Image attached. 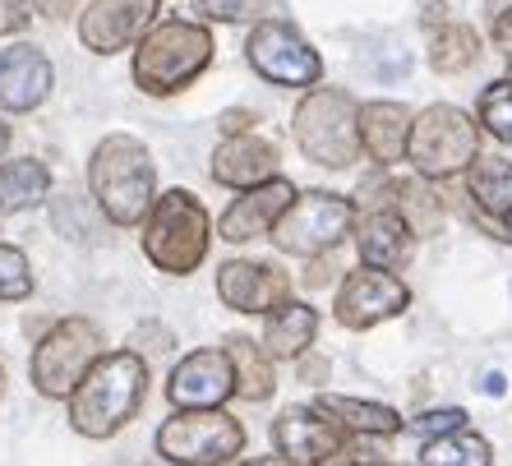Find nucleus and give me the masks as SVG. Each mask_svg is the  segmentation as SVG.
Here are the masks:
<instances>
[{"label":"nucleus","instance_id":"f03ea898","mask_svg":"<svg viewBox=\"0 0 512 466\" xmlns=\"http://www.w3.org/2000/svg\"><path fill=\"white\" fill-rule=\"evenodd\" d=\"M88 185H93V199L107 222L134 227V222L148 217V208L157 199V167L134 134H107L93 148Z\"/></svg>","mask_w":512,"mask_h":466},{"label":"nucleus","instance_id":"6e6552de","mask_svg":"<svg viewBox=\"0 0 512 466\" xmlns=\"http://www.w3.org/2000/svg\"><path fill=\"white\" fill-rule=\"evenodd\" d=\"M245 448V430L227 411H176L157 430V453L176 466H222Z\"/></svg>","mask_w":512,"mask_h":466},{"label":"nucleus","instance_id":"dca6fc26","mask_svg":"<svg viewBox=\"0 0 512 466\" xmlns=\"http://www.w3.org/2000/svg\"><path fill=\"white\" fill-rule=\"evenodd\" d=\"M291 204H296V185H291V180H282V176L263 180V185L245 190L236 204L222 213V222H217V236L231 240V245L259 240V236H268V231L282 222V213Z\"/></svg>","mask_w":512,"mask_h":466},{"label":"nucleus","instance_id":"a19ab883","mask_svg":"<svg viewBox=\"0 0 512 466\" xmlns=\"http://www.w3.org/2000/svg\"><path fill=\"white\" fill-rule=\"evenodd\" d=\"M245 466H291L286 457H254V462H245Z\"/></svg>","mask_w":512,"mask_h":466},{"label":"nucleus","instance_id":"4be33fe9","mask_svg":"<svg viewBox=\"0 0 512 466\" xmlns=\"http://www.w3.org/2000/svg\"><path fill=\"white\" fill-rule=\"evenodd\" d=\"M51 194V171L37 157L0 162V213H28Z\"/></svg>","mask_w":512,"mask_h":466},{"label":"nucleus","instance_id":"a878e982","mask_svg":"<svg viewBox=\"0 0 512 466\" xmlns=\"http://www.w3.org/2000/svg\"><path fill=\"white\" fill-rule=\"evenodd\" d=\"M466 190H471V199L480 204L485 217H512V162H503V157L480 162L476 157V167L466 176Z\"/></svg>","mask_w":512,"mask_h":466},{"label":"nucleus","instance_id":"bb28decb","mask_svg":"<svg viewBox=\"0 0 512 466\" xmlns=\"http://www.w3.org/2000/svg\"><path fill=\"white\" fill-rule=\"evenodd\" d=\"M480 56V37L476 28H466V24H448L434 33V42H429V65L439 74H462L466 65H476Z\"/></svg>","mask_w":512,"mask_h":466},{"label":"nucleus","instance_id":"f3484780","mask_svg":"<svg viewBox=\"0 0 512 466\" xmlns=\"http://www.w3.org/2000/svg\"><path fill=\"white\" fill-rule=\"evenodd\" d=\"M273 443L286 462L300 466H328L346 448L337 420H319V411L310 407H286L273 420Z\"/></svg>","mask_w":512,"mask_h":466},{"label":"nucleus","instance_id":"9d476101","mask_svg":"<svg viewBox=\"0 0 512 466\" xmlns=\"http://www.w3.org/2000/svg\"><path fill=\"white\" fill-rule=\"evenodd\" d=\"M245 56H250L254 74H263V79L277 88H314L323 79L319 51L291 24H282V19H259V24L250 28Z\"/></svg>","mask_w":512,"mask_h":466},{"label":"nucleus","instance_id":"2eb2a0df","mask_svg":"<svg viewBox=\"0 0 512 466\" xmlns=\"http://www.w3.org/2000/svg\"><path fill=\"white\" fill-rule=\"evenodd\" d=\"M56 88V70L42 47L33 42H10L0 51V107L24 116V111H37Z\"/></svg>","mask_w":512,"mask_h":466},{"label":"nucleus","instance_id":"f704fd0d","mask_svg":"<svg viewBox=\"0 0 512 466\" xmlns=\"http://www.w3.org/2000/svg\"><path fill=\"white\" fill-rule=\"evenodd\" d=\"M494 47L512 60V5H503V10L494 14Z\"/></svg>","mask_w":512,"mask_h":466},{"label":"nucleus","instance_id":"5701e85b","mask_svg":"<svg viewBox=\"0 0 512 466\" xmlns=\"http://www.w3.org/2000/svg\"><path fill=\"white\" fill-rule=\"evenodd\" d=\"M227 360L231 374H236V397L245 402H268L277 388L273 379V356L263 347H254L250 337H227Z\"/></svg>","mask_w":512,"mask_h":466},{"label":"nucleus","instance_id":"79ce46f5","mask_svg":"<svg viewBox=\"0 0 512 466\" xmlns=\"http://www.w3.org/2000/svg\"><path fill=\"white\" fill-rule=\"evenodd\" d=\"M5 148H10V125L0 120V157H5Z\"/></svg>","mask_w":512,"mask_h":466},{"label":"nucleus","instance_id":"412c9836","mask_svg":"<svg viewBox=\"0 0 512 466\" xmlns=\"http://www.w3.org/2000/svg\"><path fill=\"white\" fill-rule=\"evenodd\" d=\"M314 333H319V314L310 305H300V300H286L263 323V351L277 360H296L310 351Z\"/></svg>","mask_w":512,"mask_h":466},{"label":"nucleus","instance_id":"b1692460","mask_svg":"<svg viewBox=\"0 0 512 466\" xmlns=\"http://www.w3.org/2000/svg\"><path fill=\"white\" fill-rule=\"evenodd\" d=\"M383 194H388V208H393L416 236H434V231L443 227V208H439V199L425 190V176L420 180H388Z\"/></svg>","mask_w":512,"mask_h":466},{"label":"nucleus","instance_id":"ea45409f","mask_svg":"<svg viewBox=\"0 0 512 466\" xmlns=\"http://www.w3.org/2000/svg\"><path fill=\"white\" fill-rule=\"evenodd\" d=\"M485 393H489V397L503 393V374H485Z\"/></svg>","mask_w":512,"mask_h":466},{"label":"nucleus","instance_id":"39448f33","mask_svg":"<svg viewBox=\"0 0 512 466\" xmlns=\"http://www.w3.org/2000/svg\"><path fill=\"white\" fill-rule=\"evenodd\" d=\"M296 144L314 167L346 171L360 157V107L342 88H310L296 107Z\"/></svg>","mask_w":512,"mask_h":466},{"label":"nucleus","instance_id":"20e7f679","mask_svg":"<svg viewBox=\"0 0 512 466\" xmlns=\"http://www.w3.org/2000/svg\"><path fill=\"white\" fill-rule=\"evenodd\" d=\"M208 245H213V222L190 190H167L162 199H153L143 217V254L153 268L185 277L208 259Z\"/></svg>","mask_w":512,"mask_h":466},{"label":"nucleus","instance_id":"2f4dec72","mask_svg":"<svg viewBox=\"0 0 512 466\" xmlns=\"http://www.w3.org/2000/svg\"><path fill=\"white\" fill-rule=\"evenodd\" d=\"M411 430L425 434V439H443V434H457L466 430V411L462 407H439V411H425V416L411 420Z\"/></svg>","mask_w":512,"mask_h":466},{"label":"nucleus","instance_id":"4c0bfd02","mask_svg":"<svg viewBox=\"0 0 512 466\" xmlns=\"http://www.w3.org/2000/svg\"><path fill=\"white\" fill-rule=\"evenodd\" d=\"M300 379H305V383H323V379H328V360H323V356H300Z\"/></svg>","mask_w":512,"mask_h":466},{"label":"nucleus","instance_id":"c85d7f7f","mask_svg":"<svg viewBox=\"0 0 512 466\" xmlns=\"http://www.w3.org/2000/svg\"><path fill=\"white\" fill-rule=\"evenodd\" d=\"M480 125H485L499 144H512V84L508 79L485 88V97H480Z\"/></svg>","mask_w":512,"mask_h":466},{"label":"nucleus","instance_id":"cd10ccee","mask_svg":"<svg viewBox=\"0 0 512 466\" xmlns=\"http://www.w3.org/2000/svg\"><path fill=\"white\" fill-rule=\"evenodd\" d=\"M425 466H489L494 453L489 443L471 430H457V434H443V439H429L425 443Z\"/></svg>","mask_w":512,"mask_h":466},{"label":"nucleus","instance_id":"c03bdc74","mask_svg":"<svg viewBox=\"0 0 512 466\" xmlns=\"http://www.w3.org/2000/svg\"><path fill=\"white\" fill-rule=\"evenodd\" d=\"M508 84H512V60H508Z\"/></svg>","mask_w":512,"mask_h":466},{"label":"nucleus","instance_id":"ddd939ff","mask_svg":"<svg viewBox=\"0 0 512 466\" xmlns=\"http://www.w3.org/2000/svg\"><path fill=\"white\" fill-rule=\"evenodd\" d=\"M217 296L236 314H273L291 300V277L277 263L259 259H231L217 268Z\"/></svg>","mask_w":512,"mask_h":466},{"label":"nucleus","instance_id":"37998d69","mask_svg":"<svg viewBox=\"0 0 512 466\" xmlns=\"http://www.w3.org/2000/svg\"><path fill=\"white\" fill-rule=\"evenodd\" d=\"M0 393H5V365H0Z\"/></svg>","mask_w":512,"mask_h":466},{"label":"nucleus","instance_id":"a211bd4d","mask_svg":"<svg viewBox=\"0 0 512 466\" xmlns=\"http://www.w3.org/2000/svg\"><path fill=\"white\" fill-rule=\"evenodd\" d=\"M277 176V148L254 134H231L213 153V180L231 190H254L263 180Z\"/></svg>","mask_w":512,"mask_h":466},{"label":"nucleus","instance_id":"aec40b11","mask_svg":"<svg viewBox=\"0 0 512 466\" xmlns=\"http://www.w3.org/2000/svg\"><path fill=\"white\" fill-rule=\"evenodd\" d=\"M406 139H411V111L406 107H397V102H370V107H360V148H365L379 167L402 162Z\"/></svg>","mask_w":512,"mask_h":466},{"label":"nucleus","instance_id":"c9c22d12","mask_svg":"<svg viewBox=\"0 0 512 466\" xmlns=\"http://www.w3.org/2000/svg\"><path fill=\"white\" fill-rule=\"evenodd\" d=\"M333 273H337V263H333V254L323 259V254H314V263H310V273H305V287H323V282H333Z\"/></svg>","mask_w":512,"mask_h":466},{"label":"nucleus","instance_id":"423d86ee","mask_svg":"<svg viewBox=\"0 0 512 466\" xmlns=\"http://www.w3.org/2000/svg\"><path fill=\"white\" fill-rule=\"evenodd\" d=\"M476 157H480V130L462 107H425L411 120L406 162L425 180L457 176V171L476 167Z\"/></svg>","mask_w":512,"mask_h":466},{"label":"nucleus","instance_id":"1a4fd4ad","mask_svg":"<svg viewBox=\"0 0 512 466\" xmlns=\"http://www.w3.org/2000/svg\"><path fill=\"white\" fill-rule=\"evenodd\" d=\"M356 222V208L346 204L342 194L328 190H310L296 194V204L282 213V222L273 227V240L282 254H300V259H314V254H333L342 245V236Z\"/></svg>","mask_w":512,"mask_h":466},{"label":"nucleus","instance_id":"7c9ffc66","mask_svg":"<svg viewBox=\"0 0 512 466\" xmlns=\"http://www.w3.org/2000/svg\"><path fill=\"white\" fill-rule=\"evenodd\" d=\"M194 14L213 19V24H250L259 14L273 10V0H190Z\"/></svg>","mask_w":512,"mask_h":466},{"label":"nucleus","instance_id":"72a5a7b5","mask_svg":"<svg viewBox=\"0 0 512 466\" xmlns=\"http://www.w3.org/2000/svg\"><path fill=\"white\" fill-rule=\"evenodd\" d=\"M328 466H383V448H374V443H351V448H342Z\"/></svg>","mask_w":512,"mask_h":466},{"label":"nucleus","instance_id":"473e14b6","mask_svg":"<svg viewBox=\"0 0 512 466\" xmlns=\"http://www.w3.org/2000/svg\"><path fill=\"white\" fill-rule=\"evenodd\" d=\"M28 19H33V0H0V33L5 37L24 33Z\"/></svg>","mask_w":512,"mask_h":466},{"label":"nucleus","instance_id":"4468645a","mask_svg":"<svg viewBox=\"0 0 512 466\" xmlns=\"http://www.w3.org/2000/svg\"><path fill=\"white\" fill-rule=\"evenodd\" d=\"M231 393H236V374H231L227 351H190L171 370V383H167V397L176 411L222 407Z\"/></svg>","mask_w":512,"mask_h":466},{"label":"nucleus","instance_id":"7ed1b4c3","mask_svg":"<svg viewBox=\"0 0 512 466\" xmlns=\"http://www.w3.org/2000/svg\"><path fill=\"white\" fill-rule=\"evenodd\" d=\"M213 65V33L194 19H162L134 47V84L148 97H171L190 88Z\"/></svg>","mask_w":512,"mask_h":466},{"label":"nucleus","instance_id":"9b49d317","mask_svg":"<svg viewBox=\"0 0 512 466\" xmlns=\"http://www.w3.org/2000/svg\"><path fill=\"white\" fill-rule=\"evenodd\" d=\"M162 0H88L79 14V42L97 56H116L125 47H139V37L153 28Z\"/></svg>","mask_w":512,"mask_h":466},{"label":"nucleus","instance_id":"393cba45","mask_svg":"<svg viewBox=\"0 0 512 466\" xmlns=\"http://www.w3.org/2000/svg\"><path fill=\"white\" fill-rule=\"evenodd\" d=\"M314 411L319 416H333L337 425H346V430L356 434H397L402 430V416H397L393 407H379V402H360V397H319L314 402Z\"/></svg>","mask_w":512,"mask_h":466},{"label":"nucleus","instance_id":"58836bf2","mask_svg":"<svg viewBox=\"0 0 512 466\" xmlns=\"http://www.w3.org/2000/svg\"><path fill=\"white\" fill-rule=\"evenodd\" d=\"M245 125H250V116H245V111H227V116H222V130H227V134H245Z\"/></svg>","mask_w":512,"mask_h":466},{"label":"nucleus","instance_id":"c756f323","mask_svg":"<svg viewBox=\"0 0 512 466\" xmlns=\"http://www.w3.org/2000/svg\"><path fill=\"white\" fill-rule=\"evenodd\" d=\"M28 296H33V268H28V254L0 240V300H28Z\"/></svg>","mask_w":512,"mask_h":466},{"label":"nucleus","instance_id":"f257e3e1","mask_svg":"<svg viewBox=\"0 0 512 466\" xmlns=\"http://www.w3.org/2000/svg\"><path fill=\"white\" fill-rule=\"evenodd\" d=\"M148 397V365L134 351H111L70 393V425L88 439H111L139 416Z\"/></svg>","mask_w":512,"mask_h":466},{"label":"nucleus","instance_id":"6ab92c4d","mask_svg":"<svg viewBox=\"0 0 512 466\" xmlns=\"http://www.w3.org/2000/svg\"><path fill=\"white\" fill-rule=\"evenodd\" d=\"M356 245H360V259L370 268H388L393 273V268H406L411 254H416V231L406 227L393 208H379V213L360 217Z\"/></svg>","mask_w":512,"mask_h":466},{"label":"nucleus","instance_id":"f8f14e48","mask_svg":"<svg viewBox=\"0 0 512 466\" xmlns=\"http://www.w3.org/2000/svg\"><path fill=\"white\" fill-rule=\"evenodd\" d=\"M411 305V291L397 282L388 268H360V273H346L342 291H337V323L342 328H374V323L393 319Z\"/></svg>","mask_w":512,"mask_h":466},{"label":"nucleus","instance_id":"0eeeda50","mask_svg":"<svg viewBox=\"0 0 512 466\" xmlns=\"http://www.w3.org/2000/svg\"><path fill=\"white\" fill-rule=\"evenodd\" d=\"M102 360V333L88 319H60L33 347V388L42 397H70L88 370Z\"/></svg>","mask_w":512,"mask_h":466},{"label":"nucleus","instance_id":"e433bc0d","mask_svg":"<svg viewBox=\"0 0 512 466\" xmlns=\"http://www.w3.org/2000/svg\"><path fill=\"white\" fill-rule=\"evenodd\" d=\"M33 5L42 19H70V14L79 10V0H33Z\"/></svg>","mask_w":512,"mask_h":466}]
</instances>
